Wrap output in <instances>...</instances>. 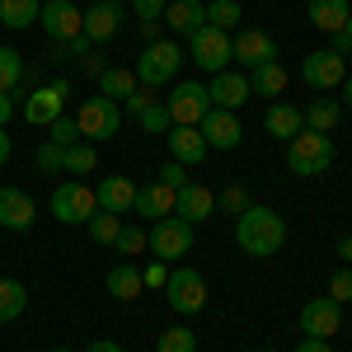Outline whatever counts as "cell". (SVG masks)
Returning <instances> with one entry per match:
<instances>
[{"label":"cell","instance_id":"obj_39","mask_svg":"<svg viewBox=\"0 0 352 352\" xmlns=\"http://www.w3.org/2000/svg\"><path fill=\"white\" fill-rule=\"evenodd\" d=\"M76 136H80V127H76V118H71V113H61L52 127H47V141L61 146V151H66V146H76Z\"/></svg>","mask_w":352,"mask_h":352},{"label":"cell","instance_id":"obj_29","mask_svg":"<svg viewBox=\"0 0 352 352\" xmlns=\"http://www.w3.org/2000/svg\"><path fill=\"white\" fill-rule=\"evenodd\" d=\"M109 292H113V300H136L141 292H146L141 268H132V263H118V268L109 272Z\"/></svg>","mask_w":352,"mask_h":352},{"label":"cell","instance_id":"obj_13","mask_svg":"<svg viewBox=\"0 0 352 352\" xmlns=\"http://www.w3.org/2000/svg\"><path fill=\"white\" fill-rule=\"evenodd\" d=\"M197 132H202V141H207V151H235L244 141V127L240 118L230 109H207V118L197 122Z\"/></svg>","mask_w":352,"mask_h":352},{"label":"cell","instance_id":"obj_43","mask_svg":"<svg viewBox=\"0 0 352 352\" xmlns=\"http://www.w3.org/2000/svg\"><path fill=\"white\" fill-rule=\"evenodd\" d=\"M151 104H155V94H151V89H141V85H136L132 94H127V99H122V113H132V118H141V113L151 109Z\"/></svg>","mask_w":352,"mask_h":352},{"label":"cell","instance_id":"obj_47","mask_svg":"<svg viewBox=\"0 0 352 352\" xmlns=\"http://www.w3.org/2000/svg\"><path fill=\"white\" fill-rule=\"evenodd\" d=\"M141 282H146V287H164V282H169V268H164V263H151V268H141Z\"/></svg>","mask_w":352,"mask_h":352},{"label":"cell","instance_id":"obj_22","mask_svg":"<svg viewBox=\"0 0 352 352\" xmlns=\"http://www.w3.org/2000/svg\"><path fill=\"white\" fill-rule=\"evenodd\" d=\"M132 212H136V217H146V221L174 217V188H164L160 179H155V184H146V188H136Z\"/></svg>","mask_w":352,"mask_h":352},{"label":"cell","instance_id":"obj_8","mask_svg":"<svg viewBox=\"0 0 352 352\" xmlns=\"http://www.w3.org/2000/svg\"><path fill=\"white\" fill-rule=\"evenodd\" d=\"M164 109L174 118V127H197L207 109H212V99H207V85L202 80H179L174 85V94L164 99Z\"/></svg>","mask_w":352,"mask_h":352},{"label":"cell","instance_id":"obj_18","mask_svg":"<svg viewBox=\"0 0 352 352\" xmlns=\"http://www.w3.org/2000/svg\"><path fill=\"white\" fill-rule=\"evenodd\" d=\"M217 212V192L202 188V184H184L174 192V217H184L188 226H202V221Z\"/></svg>","mask_w":352,"mask_h":352},{"label":"cell","instance_id":"obj_27","mask_svg":"<svg viewBox=\"0 0 352 352\" xmlns=\"http://www.w3.org/2000/svg\"><path fill=\"white\" fill-rule=\"evenodd\" d=\"M24 85H28V66H24V56L14 52V47H0V89L5 94H24Z\"/></svg>","mask_w":352,"mask_h":352},{"label":"cell","instance_id":"obj_51","mask_svg":"<svg viewBox=\"0 0 352 352\" xmlns=\"http://www.w3.org/2000/svg\"><path fill=\"white\" fill-rule=\"evenodd\" d=\"M338 104H343V109H352V76L338 85Z\"/></svg>","mask_w":352,"mask_h":352},{"label":"cell","instance_id":"obj_33","mask_svg":"<svg viewBox=\"0 0 352 352\" xmlns=\"http://www.w3.org/2000/svg\"><path fill=\"white\" fill-rule=\"evenodd\" d=\"M61 169H66V174H76V179H80V174H94V169H99V151H94L89 141H76V146H66Z\"/></svg>","mask_w":352,"mask_h":352},{"label":"cell","instance_id":"obj_54","mask_svg":"<svg viewBox=\"0 0 352 352\" xmlns=\"http://www.w3.org/2000/svg\"><path fill=\"white\" fill-rule=\"evenodd\" d=\"M85 352H122V348H118V343H109V338H99L94 348H85Z\"/></svg>","mask_w":352,"mask_h":352},{"label":"cell","instance_id":"obj_3","mask_svg":"<svg viewBox=\"0 0 352 352\" xmlns=\"http://www.w3.org/2000/svg\"><path fill=\"white\" fill-rule=\"evenodd\" d=\"M179 66H184V47L174 38H155L136 56V85L141 89H160V85H169L179 76Z\"/></svg>","mask_w":352,"mask_h":352},{"label":"cell","instance_id":"obj_7","mask_svg":"<svg viewBox=\"0 0 352 352\" xmlns=\"http://www.w3.org/2000/svg\"><path fill=\"white\" fill-rule=\"evenodd\" d=\"M76 127H80L85 141H109V136H118V127H122V104L94 94V99H85L80 109H76Z\"/></svg>","mask_w":352,"mask_h":352},{"label":"cell","instance_id":"obj_48","mask_svg":"<svg viewBox=\"0 0 352 352\" xmlns=\"http://www.w3.org/2000/svg\"><path fill=\"white\" fill-rule=\"evenodd\" d=\"M296 352H333V348H329V338H300Z\"/></svg>","mask_w":352,"mask_h":352},{"label":"cell","instance_id":"obj_30","mask_svg":"<svg viewBox=\"0 0 352 352\" xmlns=\"http://www.w3.org/2000/svg\"><path fill=\"white\" fill-rule=\"evenodd\" d=\"M132 89H136V71H127V66H109V71L99 76V94L113 99V104H122Z\"/></svg>","mask_w":352,"mask_h":352},{"label":"cell","instance_id":"obj_53","mask_svg":"<svg viewBox=\"0 0 352 352\" xmlns=\"http://www.w3.org/2000/svg\"><path fill=\"white\" fill-rule=\"evenodd\" d=\"M10 151H14V146H10V136H5V127H0V164L10 160Z\"/></svg>","mask_w":352,"mask_h":352},{"label":"cell","instance_id":"obj_24","mask_svg":"<svg viewBox=\"0 0 352 352\" xmlns=\"http://www.w3.org/2000/svg\"><path fill=\"white\" fill-rule=\"evenodd\" d=\"M169 155L179 164H202L207 160V141H202V132L197 127H169Z\"/></svg>","mask_w":352,"mask_h":352},{"label":"cell","instance_id":"obj_25","mask_svg":"<svg viewBox=\"0 0 352 352\" xmlns=\"http://www.w3.org/2000/svg\"><path fill=\"white\" fill-rule=\"evenodd\" d=\"M249 76V94H263V99H282L287 94V71L268 61V66H254V71H244Z\"/></svg>","mask_w":352,"mask_h":352},{"label":"cell","instance_id":"obj_41","mask_svg":"<svg viewBox=\"0 0 352 352\" xmlns=\"http://www.w3.org/2000/svg\"><path fill=\"white\" fill-rule=\"evenodd\" d=\"M113 244H118V254H141L146 249V226H122Z\"/></svg>","mask_w":352,"mask_h":352},{"label":"cell","instance_id":"obj_26","mask_svg":"<svg viewBox=\"0 0 352 352\" xmlns=\"http://www.w3.org/2000/svg\"><path fill=\"white\" fill-rule=\"evenodd\" d=\"M352 14V0H310V24L320 33H338Z\"/></svg>","mask_w":352,"mask_h":352},{"label":"cell","instance_id":"obj_19","mask_svg":"<svg viewBox=\"0 0 352 352\" xmlns=\"http://www.w3.org/2000/svg\"><path fill=\"white\" fill-rule=\"evenodd\" d=\"M160 24L174 28V33H184V38H192L197 28H207V5H202V0H169Z\"/></svg>","mask_w":352,"mask_h":352},{"label":"cell","instance_id":"obj_35","mask_svg":"<svg viewBox=\"0 0 352 352\" xmlns=\"http://www.w3.org/2000/svg\"><path fill=\"white\" fill-rule=\"evenodd\" d=\"M85 230H89V240H94V244H113V240H118V230H122V217H113V212H94V217L85 221Z\"/></svg>","mask_w":352,"mask_h":352},{"label":"cell","instance_id":"obj_17","mask_svg":"<svg viewBox=\"0 0 352 352\" xmlns=\"http://www.w3.org/2000/svg\"><path fill=\"white\" fill-rule=\"evenodd\" d=\"M207 99H212V109H240L244 99H249V76L244 71H217L212 80H207Z\"/></svg>","mask_w":352,"mask_h":352},{"label":"cell","instance_id":"obj_28","mask_svg":"<svg viewBox=\"0 0 352 352\" xmlns=\"http://www.w3.org/2000/svg\"><path fill=\"white\" fill-rule=\"evenodd\" d=\"M43 14L38 0H0V28H33Z\"/></svg>","mask_w":352,"mask_h":352},{"label":"cell","instance_id":"obj_23","mask_svg":"<svg viewBox=\"0 0 352 352\" xmlns=\"http://www.w3.org/2000/svg\"><path fill=\"white\" fill-rule=\"evenodd\" d=\"M300 127H305V113H300L296 104H272V109L263 113V132H268L272 141H292V136H300Z\"/></svg>","mask_w":352,"mask_h":352},{"label":"cell","instance_id":"obj_46","mask_svg":"<svg viewBox=\"0 0 352 352\" xmlns=\"http://www.w3.org/2000/svg\"><path fill=\"white\" fill-rule=\"evenodd\" d=\"M80 71H85V76H89V80H99V76L109 71V61H104V56H99V52H89V56H80Z\"/></svg>","mask_w":352,"mask_h":352},{"label":"cell","instance_id":"obj_40","mask_svg":"<svg viewBox=\"0 0 352 352\" xmlns=\"http://www.w3.org/2000/svg\"><path fill=\"white\" fill-rule=\"evenodd\" d=\"M61 160H66V151H61V146H52V141H38L33 164H38L43 174H61Z\"/></svg>","mask_w":352,"mask_h":352},{"label":"cell","instance_id":"obj_32","mask_svg":"<svg viewBox=\"0 0 352 352\" xmlns=\"http://www.w3.org/2000/svg\"><path fill=\"white\" fill-rule=\"evenodd\" d=\"M338 118H343V104H333V99H315V104L305 109V127H310V132H333Z\"/></svg>","mask_w":352,"mask_h":352},{"label":"cell","instance_id":"obj_16","mask_svg":"<svg viewBox=\"0 0 352 352\" xmlns=\"http://www.w3.org/2000/svg\"><path fill=\"white\" fill-rule=\"evenodd\" d=\"M33 217H38V207L24 188H0V230L24 235V230H33Z\"/></svg>","mask_w":352,"mask_h":352},{"label":"cell","instance_id":"obj_45","mask_svg":"<svg viewBox=\"0 0 352 352\" xmlns=\"http://www.w3.org/2000/svg\"><path fill=\"white\" fill-rule=\"evenodd\" d=\"M160 184H164V188H174V192H179V188H184V184H188V164L169 160V164H164V169H160Z\"/></svg>","mask_w":352,"mask_h":352},{"label":"cell","instance_id":"obj_55","mask_svg":"<svg viewBox=\"0 0 352 352\" xmlns=\"http://www.w3.org/2000/svg\"><path fill=\"white\" fill-rule=\"evenodd\" d=\"M52 352H76V348H52Z\"/></svg>","mask_w":352,"mask_h":352},{"label":"cell","instance_id":"obj_36","mask_svg":"<svg viewBox=\"0 0 352 352\" xmlns=\"http://www.w3.org/2000/svg\"><path fill=\"white\" fill-rule=\"evenodd\" d=\"M217 207L226 212V217H244V212L254 207V197H249V188L230 184V188H221V192H217Z\"/></svg>","mask_w":352,"mask_h":352},{"label":"cell","instance_id":"obj_56","mask_svg":"<svg viewBox=\"0 0 352 352\" xmlns=\"http://www.w3.org/2000/svg\"><path fill=\"white\" fill-rule=\"evenodd\" d=\"M263 352H272V348H263Z\"/></svg>","mask_w":352,"mask_h":352},{"label":"cell","instance_id":"obj_38","mask_svg":"<svg viewBox=\"0 0 352 352\" xmlns=\"http://www.w3.org/2000/svg\"><path fill=\"white\" fill-rule=\"evenodd\" d=\"M136 122H141V132H151V136H164V132H169V127H174V118H169V109H164L160 99H155L151 109L141 113Z\"/></svg>","mask_w":352,"mask_h":352},{"label":"cell","instance_id":"obj_52","mask_svg":"<svg viewBox=\"0 0 352 352\" xmlns=\"http://www.w3.org/2000/svg\"><path fill=\"white\" fill-rule=\"evenodd\" d=\"M338 258H343V263H352V235H343V240H338Z\"/></svg>","mask_w":352,"mask_h":352},{"label":"cell","instance_id":"obj_42","mask_svg":"<svg viewBox=\"0 0 352 352\" xmlns=\"http://www.w3.org/2000/svg\"><path fill=\"white\" fill-rule=\"evenodd\" d=\"M164 5H169V0H132V10H136V19H141V24H160V19H164Z\"/></svg>","mask_w":352,"mask_h":352},{"label":"cell","instance_id":"obj_10","mask_svg":"<svg viewBox=\"0 0 352 352\" xmlns=\"http://www.w3.org/2000/svg\"><path fill=\"white\" fill-rule=\"evenodd\" d=\"M38 24H43V33L52 43H71V38H80V28H85V10L76 0H47Z\"/></svg>","mask_w":352,"mask_h":352},{"label":"cell","instance_id":"obj_37","mask_svg":"<svg viewBox=\"0 0 352 352\" xmlns=\"http://www.w3.org/2000/svg\"><path fill=\"white\" fill-rule=\"evenodd\" d=\"M155 352H197V333H192L188 324L184 329H164L160 343H155Z\"/></svg>","mask_w":352,"mask_h":352},{"label":"cell","instance_id":"obj_21","mask_svg":"<svg viewBox=\"0 0 352 352\" xmlns=\"http://www.w3.org/2000/svg\"><path fill=\"white\" fill-rule=\"evenodd\" d=\"M61 94H56L52 85H38L33 94L24 99V122H33V127H52L56 118H61Z\"/></svg>","mask_w":352,"mask_h":352},{"label":"cell","instance_id":"obj_31","mask_svg":"<svg viewBox=\"0 0 352 352\" xmlns=\"http://www.w3.org/2000/svg\"><path fill=\"white\" fill-rule=\"evenodd\" d=\"M28 305V292L24 282H14V277H0V324H10V320H19Z\"/></svg>","mask_w":352,"mask_h":352},{"label":"cell","instance_id":"obj_6","mask_svg":"<svg viewBox=\"0 0 352 352\" xmlns=\"http://www.w3.org/2000/svg\"><path fill=\"white\" fill-rule=\"evenodd\" d=\"M188 56L192 66H202L207 76H217V71H230V61H235V52H230V33L226 28H197L188 38Z\"/></svg>","mask_w":352,"mask_h":352},{"label":"cell","instance_id":"obj_15","mask_svg":"<svg viewBox=\"0 0 352 352\" xmlns=\"http://www.w3.org/2000/svg\"><path fill=\"white\" fill-rule=\"evenodd\" d=\"M80 33L94 43V47L113 43V38L122 33V5H118V0H94V5L85 10V28Z\"/></svg>","mask_w":352,"mask_h":352},{"label":"cell","instance_id":"obj_34","mask_svg":"<svg viewBox=\"0 0 352 352\" xmlns=\"http://www.w3.org/2000/svg\"><path fill=\"white\" fill-rule=\"evenodd\" d=\"M240 19H244V10H240V0H207V24L212 28H240Z\"/></svg>","mask_w":352,"mask_h":352},{"label":"cell","instance_id":"obj_20","mask_svg":"<svg viewBox=\"0 0 352 352\" xmlns=\"http://www.w3.org/2000/svg\"><path fill=\"white\" fill-rule=\"evenodd\" d=\"M132 197H136V184H132V179H122V174H113V179H99V188H94V202H99V212H113V217L132 212Z\"/></svg>","mask_w":352,"mask_h":352},{"label":"cell","instance_id":"obj_1","mask_svg":"<svg viewBox=\"0 0 352 352\" xmlns=\"http://www.w3.org/2000/svg\"><path fill=\"white\" fill-rule=\"evenodd\" d=\"M235 244L249 258H272L287 244V221L272 207H249L244 217H235Z\"/></svg>","mask_w":352,"mask_h":352},{"label":"cell","instance_id":"obj_9","mask_svg":"<svg viewBox=\"0 0 352 352\" xmlns=\"http://www.w3.org/2000/svg\"><path fill=\"white\" fill-rule=\"evenodd\" d=\"M99 212V202H94V188H85L76 179H66V184H56L52 188V217L66 221V226H85V221Z\"/></svg>","mask_w":352,"mask_h":352},{"label":"cell","instance_id":"obj_5","mask_svg":"<svg viewBox=\"0 0 352 352\" xmlns=\"http://www.w3.org/2000/svg\"><path fill=\"white\" fill-rule=\"evenodd\" d=\"M146 244H151V254L160 263H179L184 254H192V226L184 217H160V221H151Z\"/></svg>","mask_w":352,"mask_h":352},{"label":"cell","instance_id":"obj_49","mask_svg":"<svg viewBox=\"0 0 352 352\" xmlns=\"http://www.w3.org/2000/svg\"><path fill=\"white\" fill-rule=\"evenodd\" d=\"M10 118H14V94H5V89H0V127H5Z\"/></svg>","mask_w":352,"mask_h":352},{"label":"cell","instance_id":"obj_14","mask_svg":"<svg viewBox=\"0 0 352 352\" xmlns=\"http://www.w3.org/2000/svg\"><path fill=\"white\" fill-rule=\"evenodd\" d=\"M230 52H235V61H240L244 71H254V66L277 61V38H272V33H263V28H244V33H235V38H230Z\"/></svg>","mask_w":352,"mask_h":352},{"label":"cell","instance_id":"obj_11","mask_svg":"<svg viewBox=\"0 0 352 352\" xmlns=\"http://www.w3.org/2000/svg\"><path fill=\"white\" fill-rule=\"evenodd\" d=\"M300 80L310 85V89H338V85L348 80V61L338 52H329V47H320V52H310L300 61Z\"/></svg>","mask_w":352,"mask_h":352},{"label":"cell","instance_id":"obj_12","mask_svg":"<svg viewBox=\"0 0 352 352\" xmlns=\"http://www.w3.org/2000/svg\"><path fill=\"white\" fill-rule=\"evenodd\" d=\"M338 329H343V310L333 296H315L300 305V333L305 338H333Z\"/></svg>","mask_w":352,"mask_h":352},{"label":"cell","instance_id":"obj_2","mask_svg":"<svg viewBox=\"0 0 352 352\" xmlns=\"http://www.w3.org/2000/svg\"><path fill=\"white\" fill-rule=\"evenodd\" d=\"M329 164H333V141H329V132L300 127V136L287 141V169H292L296 179H320Z\"/></svg>","mask_w":352,"mask_h":352},{"label":"cell","instance_id":"obj_4","mask_svg":"<svg viewBox=\"0 0 352 352\" xmlns=\"http://www.w3.org/2000/svg\"><path fill=\"white\" fill-rule=\"evenodd\" d=\"M164 300L179 315H197L207 305V277L192 268V263H174L169 268V282H164Z\"/></svg>","mask_w":352,"mask_h":352},{"label":"cell","instance_id":"obj_44","mask_svg":"<svg viewBox=\"0 0 352 352\" xmlns=\"http://www.w3.org/2000/svg\"><path fill=\"white\" fill-rule=\"evenodd\" d=\"M329 296L338 300V305H348V300H352V268L333 272V282H329Z\"/></svg>","mask_w":352,"mask_h":352},{"label":"cell","instance_id":"obj_50","mask_svg":"<svg viewBox=\"0 0 352 352\" xmlns=\"http://www.w3.org/2000/svg\"><path fill=\"white\" fill-rule=\"evenodd\" d=\"M136 33H141L146 43H155V38H164V24H141V28H136Z\"/></svg>","mask_w":352,"mask_h":352}]
</instances>
